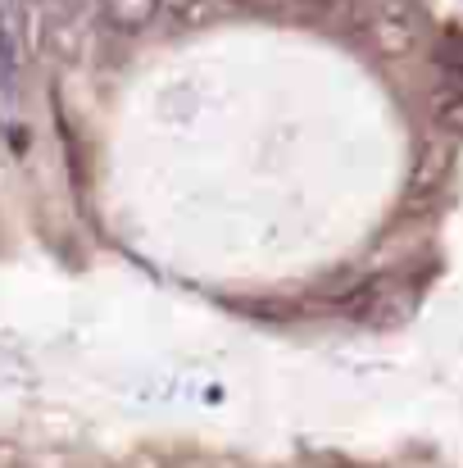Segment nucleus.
I'll list each match as a JSON object with an SVG mask.
<instances>
[{
    "instance_id": "obj_1",
    "label": "nucleus",
    "mask_w": 463,
    "mask_h": 468,
    "mask_svg": "<svg viewBox=\"0 0 463 468\" xmlns=\"http://www.w3.org/2000/svg\"><path fill=\"white\" fill-rule=\"evenodd\" d=\"M32 5L37 0H0V119L18 114L23 59H27V37H32Z\"/></svg>"
},
{
    "instance_id": "obj_2",
    "label": "nucleus",
    "mask_w": 463,
    "mask_h": 468,
    "mask_svg": "<svg viewBox=\"0 0 463 468\" xmlns=\"http://www.w3.org/2000/svg\"><path fill=\"white\" fill-rule=\"evenodd\" d=\"M363 32L373 41L377 55H409L423 37V9L414 0H373L368 5V18H363Z\"/></svg>"
},
{
    "instance_id": "obj_3",
    "label": "nucleus",
    "mask_w": 463,
    "mask_h": 468,
    "mask_svg": "<svg viewBox=\"0 0 463 468\" xmlns=\"http://www.w3.org/2000/svg\"><path fill=\"white\" fill-rule=\"evenodd\" d=\"M163 14V0H105V27L119 37H137Z\"/></svg>"
}]
</instances>
